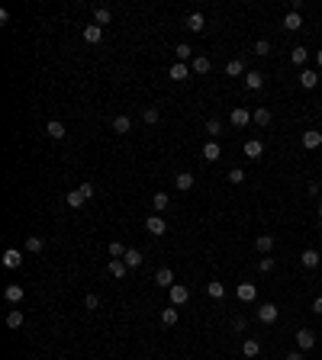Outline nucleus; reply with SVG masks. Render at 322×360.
I'll use <instances>...</instances> for the list:
<instances>
[{
    "label": "nucleus",
    "instance_id": "obj_1",
    "mask_svg": "<svg viewBox=\"0 0 322 360\" xmlns=\"http://www.w3.org/2000/svg\"><path fill=\"white\" fill-rule=\"evenodd\" d=\"M316 347V331H309V328H300L296 331V351H313Z\"/></svg>",
    "mask_w": 322,
    "mask_h": 360
},
{
    "label": "nucleus",
    "instance_id": "obj_2",
    "mask_svg": "<svg viewBox=\"0 0 322 360\" xmlns=\"http://www.w3.org/2000/svg\"><path fill=\"white\" fill-rule=\"evenodd\" d=\"M168 299H171V306H184L187 299H190V290H187L184 283H174L171 290H168Z\"/></svg>",
    "mask_w": 322,
    "mask_h": 360
},
{
    "label": "nucleus",
    "instance_id": "obj_3",
    "mask_svg": "<svg viewBox=\"0 0 322 360\" xmlns=\"http://www.w3.org/2000/svg\"><path fill=\"white\" fill-rule=\"evenodd\" d=\"M242 151H245V158H252V161H258L261 154H264V142L261 138H248L245 145H242Z\"/></svg>",
    "mask_w": 322,
    "mask_h": 360
},
{
    "label": "nucleus",
    "instance_id": "obj_4",
    "mask_svg": "<svg viewBox=\"0 0 322 360\" xmlns=\"http://www.w3.org/2000/svg\"><path fill=\"white\" fill-rule=\"evenodd\" d=\"M145 232L158 238V235H164V232H168V222H164L161 215H148V219H145Z\"/></svg>",
    "mask_w": 322,
    "mask_h": 360
},
{
    "label": "nucleus",
    "instance_id": "obj_5",
    "mask_svg": "<svg viewBox=\"0 0 322 360\" xmlns=\"http://www.w3.org/2000/svg\"><path fill=\"white\" fill-rule=\"evenodd\" d=\"M258 322L274 325V322H277V306H274V303H261V306H258Z\"/></svg>",
    "mask_w": 322,
    "mask_h": 360
},
{
    "label": "nucleus",
    "instance_id": "obj_6",
    "mask_svg": "<svg viewBox=\"0 0 322 360\" xmlns=\"http://www.w3.org/2000/svg\"><path fill=\"white\" fill-rule=\"evenodd\" d=\"M235 296L242 299V303H255V299H258V286L255 283H238L235 286Z\"/></svg>",
    "mask_w": 322,
    "mask_h": 360
},
{
    "label": "nucleus",
    "instance_id": "obj_7",
    "mask_svg": "<svg viewBox=\"0 0 322 360\" xmlns=\"http://www.w3.org/2000/svg\"><path fill=\"white\" fill-rule=\"evenodd\" d=\"M23 296H26V290H23L20 283H10L7 290H4V299H7L10 306H20V303H23Z\"/></svg>",
    "mask_w": 322,
    "mask_h": 360
},
{
    "label": "nucleus",
    "instance_id": "obj_8",
    "mask_svg": "<svg viewBox=\"0 0 322 360\" xmlns=\"http://www.w3.org/2000/svg\"><path fill=\"white\" fill-rule=\"evenodd\" d=\"M319 261H322V251H313V248H303V254H300V264L306 270H313L319 267Z\"/></svg>",
    "mask_w": 322,
    "mask_h": 360
},
{
    "label": "nucleus",
    "instance_id": "obj_9",
    "mask_svg": "<svg viewBox=\"0 0 322 360\" xmlns=\"http://www.w3.org/2000/svg\"><path fill=\"white\" fill-rule=\"evenodd\" d=\"M319 145H322V132H319V129H306V132H303V148L313 151V148H319Z\"/></svg>",
    "mask_w": 322,
    "mask_h": 360
},
{
    "label": "nucleus",
    "instance_id": "obj_10",
    "mask_svg": "<svg viewBox=\"0 0 322 360\" xmlns=\"http://www.w3.org/2000/svg\"><path fill=\"white\" fill-rule=\"evenodd\" d=\"M229 123L242 129V126H248V123H252V113H248L245 106H235V110H232V116H229Z\"/></svg>",
    "mask_w": 322,
    "mask_h": 360
},
{
    "label": "nucleus",
    "instance_id": "obj_11",
    "mask_svg": "<svg viewBox=\"0 0 322 360\" xmlns=\"http://www.w3.org/2000/svg\"><path fill=\"white\" fill-rule=\"evenodd\" d=\"M155 283L164 286V290H171V286H174V270H171V267H158V273H155Z\"/></svg>",
    "mask_w": 322,
    "mask_h": 360
},
{
    "label": "nucleus",
    "instance_id": "obj_12",
    "mask_svg": "<svg viewBox=\"0 0 322 360\" xmlns=\"http://www.w3.org/2000/svg\"><path fill=\"white\" fill-rule=\"evenodd\" d=\"M316 84H319V71L303 68V71H300V87H303V90H313Z\"/></svg>",
    "mask_w": 322,
    "mask_h": 360
},
{
    "label": "nucleus",
    "instance_id": "obj_13",
    "mask_svg": "<svg viewBox=\"0 0 322 360\" xmlns=\"http://www.w3.org/2000/svg\"><path fill=\"white\" fill-rule=\"evenodd\" d=\"M20 264H23V254H20L16 248H7V251H4V267H7V270H16Z\"/></svg>",
    "mask_w": 322,
    "mask_h": 360
},
{
    "label": "nucleus",
    "instance_id": "obj_14",
    "mask_svg": "<svg viewBox=\"0 0 322 360\" xmlns=\"http://www.w3.org/2000/svg\"><path fill=\"white\" fill-rule=\"evenodd\" d=\"M225 74H229V77H245V74H248V71H245V62H242V58L225 62Z\"/></svg>",
    "mask_w": 322,
    "mask_h": 360
},
{
    "label": "nucleus",
    "instance_id": "obj_15",
    "mask_svg": "<svg viewBox=\"0 0 322 360\" xmlns=\"http://www.w3.org/2000/svg\"><path fill=\"white\" fill-rule=\"evenodd\" d=\"M210 68H213V65H210V58H206V55H197L194 62H190V71H194V74H200V77L210 74Z\"/></svg>",
    "mask_w": 322,
    "mask_h": 360
},
{
    "label": "nucleus",
    "instance_id": "obj_16",
    "mask_svg": "<svg viewBox=\"0 0 322 360\" xmlns=\"http://www.w3.org/2000/svg\"><path fill=\"white\" fill-rule=\"evenodd\" d=\"M194 184H197V177L190 174V171H181V174L174 177V187L177 190H194Z\"/></svg>",
    "mask_w": 322,
    "mask_h": 360
},
{
    "label": "nucleus",
    "instance_id": "obj_17",
    "mask_svg": "<svg viewBox=\"0 0 322 360\" xmlns=\"http://www.w3.org/2000/svg\"><path fill=\"white\" fill-rule=\"evenodd\" d=\"M274 245H277V242H274V235H258V238H255L258 254H271V251H274Z\"/></svg>",
    "mask_w": 322,
    "mask_h": 360
},
{
    "label": "nucleus",
    "instance_id": "obj_18",
    "mask_svg": "<svg viewBox=\"0 0 322 360\" xmlns=\"http://www.w3.org/2000/svg\"><path fill=\"white\" fill-rule=\"evenodd\" d=\"M306 58H309V49H306V45H293V49H290V62H293L296 68H303Z\"/></svg>",
    "mask_w": 322,
    "mask_h": 360
},
{
    "label": "nucleus",
    "instance_id": "obj_19",
    "mask_svg": "<svg viewBox=\"0 0 322 360\" xmlns=\"http://www.w3.org/2000/svg\"><path fill=\"white\" fill-rule=\"evenodd\" d=\"M100 39H103V26H97V23H90V26H84V42L97 45Z\"/></svg>",
    "mask_w": 322,
    "mask_h": 360
},
{
    "label": "nucleus",
    "instance_id": "obj_20",
    "mask_svg": "<svg viewBox=\"0 0 322 360\" xmlns=\"http://www.w3.org/2000/svg\"><path fill=\"white\" fill-rule=\"evenodd\" d=\"M271 119H274V113L268 110V106H258V110L252 113V123L255 126H271Z\"/></svg>",
    "mask_w": 322,
    "mask_h": 360
},
{
    "label": "nucleus",
    "instance_id": "obj_21",
    "mask_svg": "<svg viewBox=\"0 0 322 360\" xmlns=\"http://www.w3.org/2000/svg\"><path fill=\"white\" fill-rule=\"evenodd\" d=\"M245 87L248 90H261V87H264V74H261V71H248V74H245Z\"/></svg>",
    "mask_w": 322,
    "mask_h": 360
},
{
    "label": "nucleus",
    "instance_id": "obj_22",
    "mask_svg": "<svg viewBox=\"0 0 322 360\" xmlns=\"http://www.w3.org/2000/svg\"><path fill=\"white\" fill-rule=\"evenodd\" d=\"M187 29H190V32H203V29H206V16H203V13H190V16H187Z\"/></svg>",
    "mask_w": 322,
    "mask_h": 360
},
{
    "label": "nucleus",
    "instance_id": "obj_23",
    "mask_svg": "<svg viewBox=\"0 0 322 360\" xmlns=\"http://www.w3.org/2000/svg\"><path fill=\"white\" fill-rule=\"evenodd\" d=\"M283 29H290V32H296V29H303V13H290L283 16Z\"/></svg>",
    "mask_w": 322,
    "mask_h": 360
},
{
    "label": "nucleus",
    "instance_id": "obj_24",
    "mask_svg": "<svg viewBox=\"0 0 322 360\" xmlns=\"http://www.w3.org/2000/svg\"><path fill=\"white\" fill-rule=\"evenodd\" d=\"M110 19H113V10L110 7H93V23H97V26H106Z\"/></svg>",
    "mask_w": 322,
    "mask_h": 360
},
{
    "label": "nucleus",
    "instance_id": "obj_25",
    "mask_svg": "<svg viewBox=\"0 0 322 360\" xmlns=\"http://www.w3.org/2000/svg\"><path fill=\"white\" fill-rule=\"evenodd\" d=\"M151 209H155V212L171 209V196H168V193H155V196H151Z\"/></svg>",
    "mask_w": 322,
    "mask_h": 360
},
{
    "label": "nucleus",
    "instance_id": "obj_26",
    "mask_svg": "<svg viewBox=\"0 0 322 360\" xmlns=\"http://www.w3.org/2000/svg\"><path fill=\"white\" fill-rule=\"evenodd\" d=\"M203 158H206V161H219V158H222L219 142H206V145H203Z\"/></svg>",
    "mask_w": 322,
    "mask_h": 360
},
{
    "label": "nucleus",
    "instance_id": "obj_27",
    "mask_svg": "<svg viewBox=\"0 0 322 360\" xmlns=\"http://www.w3.org/2000/svg\"><path fill=\"white\" fill-rule=\"evenodd\" d=\"M84 203H87V196L81 193L78 187H74V190H68V206H71V209H81V206H84Z\"/></svg>",
    "mask_w": 322,
    "mask_h": 360
},
{
    "label": "nucleus",
    "instance_id": "obj_28",
    "mask_svg": "<svg viewBox=\"0 0 322 360\" xmlns=\"http://www.w3.org/2000/svg\"><path fill=\"white\" fill-rule=\"evenodd\" d=\"M242 354H245L248 360H252V357H258V354H261V341H258V338H248V341L242 344Z\"/></svg>",
    "mask_w": 322,
    "mask_h": 360
},
{
    "label": "nucleus",
    "instance_id": "obj_29",
    "mask_svg": "<svg viewBox=\"0 0 322 360\" xmlns=\"http://www.w3.org/2000/svg\"><path fill=\"white\" fill-rule=\"evenodd\" d=\"M129 129H132V119H129V116H116L113 119V132H116V135H126Z\"/></svg>",
    "mask_w": 322,
    "mask_h": 360
},
{
    "label": "nucleus",
    "instance_id": "obj_30",
    "mask_svg": "<svg viewBox=\"0 0 322 360\" xmlns=\"http://www.w3.org/2000/svg\"><path fill=\"white\" fill-rule=\"evenodd\" d=\"M23 322H26V315H23V309H10V312H7V328H20Z\"/></svg>",
    "mask_w": 322,
    "mask_h": 360
},
{
    "label": "nucleus",
    "instance_id": "obj_31",
    "mask_svg": "<svg viewBox=\"0 0 322 360\" xmlns=\"http://www.w3.org/2000/svg\"><path fill=\"white\" fill-rule=\"evenodd\" d=\"M171 77H174V81H187V77H190V65L174 62V65H171Z\"/></svg>",
    "mask_w": 322,
    "mask_h": 360
},
{
    "label": "nucleus",
    "instance_id": "obj_32",
    "mask_svg": "<svg viewBox=\"0 0 322 360\" xmlns=\"http://www.w3.org/2000/svg\"><path fill=\"white\" fill-rule=\"evenodd\" d=\"M174 55H177V62H194V49H190V45L187 42H181V45H177V49H174Z\"/></svg>",
    "mask_w": 322,
    "mask_h": 360
},
{
    "label": "nucleus",
    "instance_id": "obj_33",
    "mask_svg": "<svg viewBox=\"0 0 322 360\" xmlns=\"http://www.w3.org/2000/svg\"><path fill=\"white\" fill-rule=\"evenodd\" d=\"M177 318H181V312H177V306H171V309H164L161 312V325H177Z\"/></svg>",
    "mask_w": 322,
    "mask_h": 360
},
{
    "label": "nucleus",
    "instance_id": "obj_34",
    "mask_svg": "<svg viewBox=\"0 0 322 360\" xmlns=\"http://www.w3.org/2000/svg\"><path fill=\"white\" fill-rule=\"evenodd\" d=\"M45 132H49L52 138H65V126L58 123V119H49V123H45Z\"/></svg>",
    "mask_w": 322,
    "mask_h": 360
},
{
    "label": "nucleus",
    "instance_id": "obj_35",
    "mask_svg": "<svg viewBox=\"0 0 322 360\" xmlns=\"http://www.w3.org/2000/svg\"><path fill=\"white\" fill-rule=\"evenodd\" d=\"M206 135H210V142H216L219 138V132H222V123H219V119H206Z\"/></svg>",
    "mask_w": 322,
    "mask_h": 360
},
{
    "label": "nucleus",
    "instance_id": "obj_36",
    "mask_svg": "<svg viewBox=\"0 0 322 360\" xmlns=\"http://www.w3.org/2000/svg\"><path fill=\"white\" fill-rule=\"evenodd\" d=\"M123 261H126V267H142V261H145V257H142V254H139V251H136V248H129Z\"/></svg>",
    "mask_w": 322,
    "mask_h": 360
},
{
    "label": "nucleus",
    "instance_id": "obj_37",
    "mask_svg": "<svg viewBox=\"0 0 322 360\" xmlns=\"http://www.w3.org/2000/svg\"><path fill=\"white\" fill-rule=\"evenodd\" d=\"M42 248H45V242H42L39 235H29V238H26V251H29V254H39Z\"/></svg>",
    "mask_w": 322,
    "mask_h": 360
},
{
    "label": "nucleus",
    "instance_id": "obj_38",
    "mask_svg": "<svg viewBox=\"0 0 322 360\" xmlns=\"http://www.w3.org/2000/svg\"><path fill=\"white\" fill-rule=\"evenodd\" d=\"M206 293H210L213 299H225V286H222L219 280H213V283H206Z\"/></svg>",
    "mask_w": 322,
    "mask_h": 360
},
{
    "label": "nucleus",
    "instance_id": "obj_39",
    "mask_svg": "<svg viewBox=\"0 0 322 360\" xmlns=\"http://www.w3.org/2000/svg\"><path fill=\"white\" fill-rule=\"evenodd\" d=\"M126 261H110V277H119V280H123L126 277Z\"/></svg>",
    "mask_w": 322,
    "mask_h": 360
},
{
    "label": "nucleus",
    "instance_id": "obj_40",
    "mask_svg": "<svg viewBox=\"0 0 322 360\" xmlns=\"http://www.w3.org/2000/svg\"><path fill=\"white\" fill-rule=\"evenodd\" d=\"M126 251H129V248H123V242H110V257H113V261H123Z\"/></svg>",
    "mask_w": 322,
    "mask_h": 360
},
{
    "label": "nucleus",
    "instance_id": "obj_41",
    "mask_svg": "<svg viewBox=\"0 0 322 360\" xmlns=\"http://www.w3.org/2000/svg\"><path fill=\"white\" fill-rule=\"evenodd\" d=\"M142 119H145V126H155L161 119V113L155 110V106H145V113H142Z\"/></svg>",
    "mask_w": 322,
    "mask_h": 360
},
{
    "label": "nucleus",
    "instance_id": "obj_42",
    "mask_svg": "<svg viewBox=\"0 0 322 360\" xmlns=\"http://www.w3.org/2000/svg\"><path fill=\"white\" fill-rule=\"evenodd\" d=\"M252 52H255V55H261V58L271 55V42H268V39H258V42L252 45Z\"/></svg>",
    "mask_w": 322,
    "mask_h": 360
},
{
    "label": "nucleus",
    "instance_id": "obj_43",
    "mask_svg": "<svg viewBox=\"0 0 322 360\" xmlns=\"http://www.w3.org/2000/svg\"><path fill=\"white\" fill-rule=\"evenodd\" d=\"M274 264H277V261H274L271 254H264V257L258 261V270H261V273H271V270H274Z\"/></svg>",
    "mask_w": 322,
    "mask_h": 360
},
{
    "label": "nucleus",
    "instance_id": "obj_44",
    "mask_svg": "<svg viewBox=\"0 0 322 360\" xmlns=\"http://www.w3.org/2000/svg\"><path fill=\"white\" fill-rule=\"evenodd\" d=\"M229 184H245V171H242V167H232V171H229Z\"/></svg>",
    "mask_w": 322,
    "mask_h": 360
},
{
    "label": "nucleus",
    "instance_id": "obj_45",
    "mask_svg": "<svg viewBox=\"0 0 322 360\" xmlns=\"http://www.w3.org/2000/svg\"><path fill=\"white\" fill-rule=\"evenodd\" d=\"M78 190H81V193H84L87 199H90V196H97V187H93V184H90V180H84V184H81Z\"/></svg>",
    "mask_w": 322,
    "mask_h": 360
},
{
    "label": "nucleus",
    "instance_id": "obj_46",
    "mask_svg": "<svg viewBox=\"0 0 322 360\" xmlns=\"http://www.w3.org/2000/svg\"><path fill=\"white\" fill-rule=\"evenodd\" d=\"M84 306H87V309H100V296H97V293H87V296H84Z\"/></svg>",
    "mask_w": 322,
    "mask_h": 360
},
{
    "label": "nucleus",
    "instance_id": "obj_47",
    "mask_svg": "<svg viewBox=\"0 0 322 360\" xmlns=\"http://www.w3.org/2000/svg\"><path fill=\"white\" fill-rule=\"evenodd\" d=\"M232 331H245V318H242V315L232 318Z\"/></svg>",
    "mask_w": 322,
    "mask_h": 360
},
{
    "label": "nucleus",
    "instance_id": "obj_48",
    "mask_svg": "<svg viewBox=\"0 0 322 360\" xmlns=\"http://www.w3.org/2000/svg\"><path fill=\"white\" fill-rule=\"evenodd\" d=\"M306 190H309V196H319V190H322V187H319V180H309V187H306Z\"/></svg>",
    "mask_w": 322,
    "mask_h": 360
},
{
    "label": "nucleus",
    "instance_id": "obj_49",
    "mask_svg": "<svg viewBox=\"0 0 322 360\" xmlns=\"http://www.w3.org/2000/svg\"><path fill=\"white\" fill-rule=\"evenodd\" d=\"M313 312H316V315H322V296L313 299Z\"/></svg>",
    "mask_w": 322,
    "mask_h": 360
},
{
    "label": "nucleus",
    "instance_id": "obj_50",
    "mask_svg": "<svg viewBox=\"0 0 322 360\" xmlns=\"http://www.w3.org/2000/svg\"><path fill=\"white\" fill-rule=\"evenodd\" d=\"M283 360H303V351H290V354L283 357Z\"/></svg>",
    "mask_w": 322,
    "mask_h": 360
},
{
    "label": "nucleus",
    "instance_id": "obj_51",
    "mask_svg": "<svg viewBox=\"0 0 322 360\" xmlns=\"http://www.w3.org/2000/svg\"><path fill=\"white\" fill-rule=\"evenodd\" d=\"M316 65H319V68H322V49H319V52H316Z\"/></svg>",
    "mask_w": 322,
    "mask_h": 360
},
{
    "label": "nucleus",
    "instance_id": "obj_52",
    "mask_svg": "<svg viewBox=\"0 0 322 360\" xmlns=\"http://www.w3.org/2000/svg\"><path fill=\"white\" fill-rule=\"evenodd\" d=\"M319 219H322V199H319Z\"/></svg>",
    "mask_w": 322,
    "mask_h": 360
}]
</instances>
